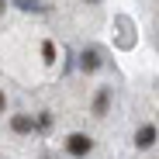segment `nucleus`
<instances>
[{
  "label": "nucleus",
  "mask_w": 159,
  "mask_h": 159,
  "mask_svg": "<svg viewBox=\"0 0 159 159\" xmlns=\"http://www.w3.org/2000/svg\"><path fill=\"white\" fill-rule=\"evenodd\" d=\"M62 149H66V156H73V159H87V156L93 152V139L83 135V131H73V135L62 142Z\"/></svg>",
  "instance_id": "f257e3e1"
},
{
  "label": "nucleus",
  "mask_w": 159,
  "mask_h": 159,
  "mask_svg": "<svg viewBox=\"0 0 159 159\" xmlns=\"http://www.w3.org/2000/svg\"><path fill=\"white\" fill-rule=\"evenodd\" d=\"M100 66H104V52L97 45H90V48L80 52V69H83V73H97Z\"/></svg>",
  "instance_id": "f03ea898"
},
{
  "label": "nucleus",
  "mask_w": 159,
  "mask_h": 159,
  "mask_svg": "<svg viewBox=\"0 0 159 159\" xmlns=\"http://www.w3.org/2000/svg\"><path fill=\"white\" fill-rule=\"evenodd\" d=\"M156 142H159V128H156L152 121H149V125H142V128L135 131V149H139V152H142V149H152Z\"/></svg>",
  "instance_id": "7ed1b4c3"
},
{
  "label": "nucleus",
  "mask_w": 159,
  "mask_h": 159,
  "mask_svg": "<svg viewBox=\"0 0 159 159\" xmlns=\"http://www.w3.org/2000/svg\"><path fill=\"white\" fill-rule=\"evenodd\" d=\"M90 111H93V118H107V111H111V87H100V90H97Z\"/></svg>",
  "instance_id": "20e7f679"
},
{
  "label": "nucleus",
  "mask_w": 159,
  "mask_h": 159,
  "mask_svg": "<svg viewBox=\"0 0 159 159\" xmlns=\"http://www.w3.org/2000/svg\"><path fill=\"white\" fill-rule=\"evenodd\" d=\"M11 131L14 135H35V118L31 114H14L11 118Z\"/></svg>",
  "instance_id": "39448f33"
},
{
  "label": "nucleus",
  "mask_w": 159,
  "mask_h": 159,
  "mask_svg": "<svg viewBox=\"0 0 159 159\" xmlns=\"http://www.w3.org/2000/svg\"><path fill=\"white\" fill-rule=\"evenodd\" d=\"M52 128V111H38V118H35V131H48Z\"/></svg>",
  "instance_id": "423d86ee"
},
{
  "label": "nucleus",
  "mask_w": 159,
  "mask_h": 159,
  "mask_svg": "<svg viewBox=\"0 0 159 159\" xmlns=\"http://www.w3.org/2000/svg\"><path fill=\"white\" fill-rule=\"evenodd\" d=\"M42 59L45 62H56V45H52V42H42Z\"/></svg>",
  "instance_id": "0eeeda50"
},
{
  "label": "nucleus",
  "mask_w": 159,
  "mask_h": 159,
  "mask_svg": "<svg viewBox=\"0 0 159 159\" xmlns=\"http://www.w3.org/2000/svg\"><path fill=\"white\" fill-rule=\"evenodd\" d=\"M17 7H21V11H45L38 0H17Z\"/></svg>",
  "instance_id": "6e6552de"
},
{
  "label": "nucleus",
  "mask_w": 159,
  "mask_h": 159,
  "mask_svg": "<svg viewBox=\"0 0 159 159\" xmlns=\"http://www.w3.org/2000/svg\"><path fill=\"white\" fill-rule=\"evenodd\" d=\"M4 111H7V93L0 90V114H4Z\"/></svg>",
  "instance_id": "1a4fd4ad"
},
{
  "label": "nucleus",
  "mask_w": 159,
  "mask_h": 159,
  "mask_svg": "<svg viewBox=\"0 0 159 159\" xmlns=\"http://www.w3.org/2000/svg\"><path fill=\"white\" fill-rule=\"evenodd\" d=\"M4 11H7V0H0V14H4Z\"/></svg>",
  "instance_id": "9d476101"
}]
</instances>
